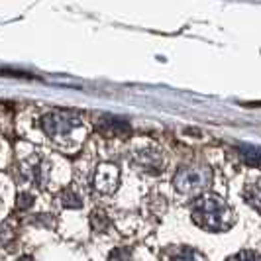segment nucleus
<instances>
[{
	"label": "nucleus",
	"instance_id": "nucleus-8",
	"mask_svg": "<svg viewBox=\"0 0 261 261\" xmlns=\"http://www.w3.org/2000/svg\"><path fill=\"white\" fill-rule=\"evenodd\" d=\"M248 198L253 206H257V208L261 210V185H255V187H251V189H249Z\"/></svg>",
	"mask_w": 261,
	"mask_h": 261
},
{
	"label": "nucleus",
	"instance_id": "nucleus-9",
	"mask_svg": "<svg viewBox=\"0 0 261 261\" xmlns=\"http://www.w3.org/2000/svg\"><path fill=\"white\" fill-rule=\"evenodd\" d=\"M230 261H261V255L253 253V251H248V249H244V251H240L238 255H234Z\"/></svg>",
	"mask_w": 261,
	"mask_h": 261
},
{
	"label": "nucleus",
	"instance_id": "nucleus-7",
	"mask_svg": "<svg viewBox=\"0 0 261 261\" xmlns=\"http://www.w3.org/2000/svg\"><path fill=\"white\" fill-rule=\"evenodd\" d=\"M240 151L249 165H261V151L253 145H240Z\"/></svg>",
	"mask_w": 261,
	"mask_h": 261
},
{
	"label": "nucleus",
	"instance_id": "nucleus-1",
	"mask_svg": "<svg viewBox=\"0 0 261 261\" xmlns=\"http://www.w3.org/2000/svg\"><path fill=\"white\" fill-rule=\"evenodd\" d=\"M193 218L204 230L216 232V230H228L234 224V212L224 200L206 196V198L196 200L195 208H193Z\"/></svg>",
	"mask_w": 261,
	"mask_h": 261
},
{
	"label": "nucleus",
	"instance_id": "nucleus-5",
	"mask_svg": "<svg viewBox=\"0 0 261 261\" xmlns=\"http://www.w3.org/2000/svg\"><path fill=\"white\" fill-rule=\"evenodd\" d=\"M136 161H138V163H140V167H142V169H145L147 173H161V167H163L161 157L157 155V153H153V151L140 153Z\"/></svg>",
	"mask_w": 261,
	"mask_h": 261
},
{
	"label": "nucleus",
	"instance_id": "nucleus-6",
	"mask_svg": "<svg viewBox=\"0 0 261 261\" xmlns=\"http://www.w3.org/2000/svg\"><path fill=\"white\" fill-rule=\"evenodd\" d=\"M169 261H204V257L200 253H196L195 249H175L169 251Z\"/></svg>",
	"mask_w": 261,
	"mask_h": 261
},
{
	"label": "nucleus",
	"instance_id": "nucleus-2",
	"mask_svg": "<svg viewBox=\"0 0 261 261\" xmlns=\"http://www.w3.org/2000/svg\"><path fill=\"white\" fill-rule=\"evenodd\" d=\"M81 126V120L75 112L71 110H59V112H49L41 118V128L43 132L49 136V138H55V140H63V138H69L75 128Z\"/></svg>",
	"mask_w": 261,
	"mask_h": 261
},
{
	"label": "nucleus",
	"instance_id": "nucleus-3",
	"mask_svg": "<svg viewBox=\"0 0 261 261\" xmlns=\"http://www.w3.org/2000/svg\"><path fill=\"white\" fill-rule=\"evenodd\" d=\"M210 179H212V173L208 167H200V165L181 167L173 179V185L177 187L179 193H196V191H202L204 187H208Z\"/></svg>",
	"mask_w": 261,
	"mask_h": 261
},
{
	"label": "nucleus",
	"instance_id": "nucleus-11",
	"mask_svg": "<svg viewBox=\"0 0 261 261\" xmlns=\"http://www.w3.org/2000/svg\"><path fill=\"white\" fill-rule=\"evenodd\" d=\"M110 257H112V259H116L118 257V261H130V253H128L126 249H124V251H122V249H116V251H112Z\"/></svg>",
	"mask_w": 261,
	"mask_h": 261
},
{
	"label": "nucleus",
	"instance_id": "nucleus-12",
	"mask_svg": "<svg viewBox=\"0 0 261 261\" xmlns=\"http://www.w3.org/2000/svg\"><path fill=\"white\" fill-rule=\"evenodd\" d=\"M18 200H20V204H18V206H22V208H26V206H30V204H32V196L30 195H20V198H18Z\"/></svg>",
	"mask_w": 261,
	"mask_h": 261
},
{
	"label": "nucleus",
	"instance_id": "nucleus-10",
	"mask_svg": "<svg viewBox=\"0 0 261 261\" xmlns=\"http://www.w3.org/2000/svg\"><path fill=\"white\" fill-rule=\"evenodd\" d=\"M61 200H63L65 206H81V198H79L77 195H73L71 191H65V193L61 195Z\"/></svg>",
	"mask_w": 261,
	"mask_h": 261
},
{
	"label": "nucleus",
	"instance_id": "nucleus-4",
	"mask_svg": "<svg viewBox=\"0 0 261 261\" xmlns=\"http://www.w3.org/2000/svg\"><path fill=\"white\" fill-rule=\"evenodd\" d=\"M118 179H120V173L114 165L105 163L96 169L94 175V187L100 191V193H114L118 187Z\"/></svg>",
	"mask_w": 261,
	"mask_h": 261
}]
</instances>
